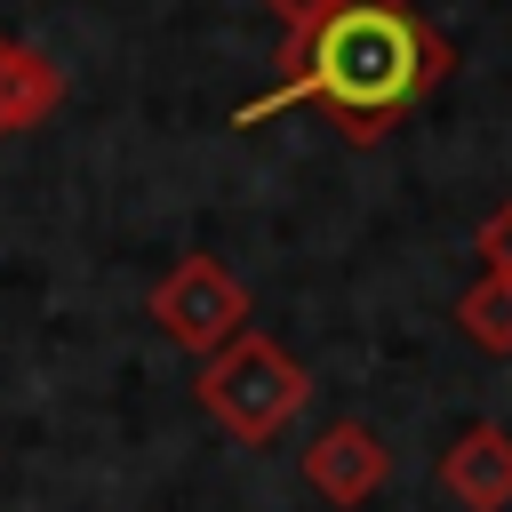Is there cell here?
<instances>
[{"label": "cell", "mask_w": 512, "mask_h": 512, "mask_svg": "<svg viewBox=\"0 0 512 512\" xmlns=\"http://www.w3.org/2000/svg\"><path fill=\"white\" fill-rule=\"evenodd\" d=\"M448 72H456V40L416 0H320L296 24H280L272 88L240 104V128L312 104L336 120L344 144H384Z\"/></svg>", "instance_id": "6da1fadb"}, {"label": "cell", "mask_w": 512, "mask_h": 512, "mask_svg": "<svg viewBox=\"0 0 512 512\" xmlns=\"http://www.w3.org/2000/svg\"><path fill=\"white\" fill-rule=\"evenodd\" d=\"M192 400H200V408H208L240 448H272V440L304 416V400H312V368H304L280 336H264V328L248 320L224 352H208V360H200Z\"/></svg>", "instance_id": "7a4b0ae2"}, {"label": "cell", "mask_w": 512, "mask_h": 512, "mask_svg": "<svg viewBox=\"0 0 512 512\" xmlns=\"http://www.w3.org/2000/svg\"><path fill=\"white\" fill-rule=\"evenodd\" d=\"M144 304H152V320H160L192 360L224 352V344L256 320V312H248V288H240L216 256H200V248H192V256H176V264L152 280V296H144Z\"/></svg>", "instance_id": "3957f363"}, {"label": "cell", "mask_w": 512, "mask_h": 512, "mask_svg": "<svg viewBox=\"0 0 512 512\" xmlns=\"http://www.w3.org/2000/svg\"><path fill=\"white\" fill-rule=\"evenodd\" d=\"M384 480H392V448L376 440V424L336 416V424L312 432V448H304V488H312L320 504L360 512L368 496H384Z\"/></svg>", "instance_id": "277c9868"}, {"label": "cell", "mask_w": 512, "mask_h": 512, "mask_svg": "<svg viewBox=\"0 0 512 512\" xmlns=\"http://www.w3.org/2000/svg\"><path fill=\"white\" fill-rule=\"evenodd\" d=\"M440 488L464 512H504L512 504V432L504 424H464L440 448Z\"/></svg>", "instance_id": "5b68a950"}, {"label": "cell", "mask_w": 512, "mask_h": 512, "mask_svg": "<svg viewBox=\"0 0 512 512\" xmlns=\"http://www.w3.org/2000/svg\"><path fill=\"white\" fill-rule=\"evenodd\" d=\"M56 104H64V64L0 32V144L40 128V120H56Z\"/></svg>", "instance_id": "8992f818"}, {"label": "cell", "mask_w": 512, "mask_h": 512, "mask_svg": "<svg viewBox=\"0 0 512 512\" xmlns=\"http://www.w3.org/2000/svg\"><path fill=\"white\" fill-rule=\"evenodd\" d=\"M456 336L480 352H512V272L480 264V280L456 296Z\"/></svg>", "instance_id": "52a82bcc"}, {"label": "cell", "mask_w": 512, "mask_h": 512, "mask_svg": "<svg viewBox=\"0 0 512 512\" xmlns=\"http://www.w3.org/2000/svg\"><path fill=\"white\" fill-rule=\"evenodd\" d=\"M480 264H496V272H512V200L480 224Z\"/></svg>", "instance_id": "ba28073f"}, {"label": "cell", "mask_w": 512, "mask_h": 512, "mask_svg": "<svg viewBox=\"0 0 512 512\" xmlns=\"http://www.w3.org/2000/svg\"><path fill=\"white\" fill-rule=\"evenodd\" d=\"M264 8H272L280 24H296V16H304V8H320V0H264Z\"/></svg>", "instance_id": "9c48e42d"}]
</instances>
